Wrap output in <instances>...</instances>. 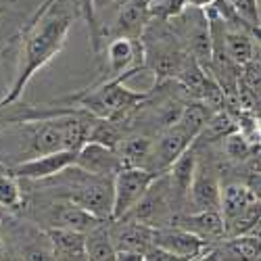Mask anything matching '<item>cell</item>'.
I'll return each mask as SVG.
<instances>
[{
    "mask_svg": "<svg viewBox=\"0 0 261 261\" xmlns=\"http://www.w3.org/2000/svg\"><path fill=\"white\" fill-rule=\"evenodd\" d=\"M21 205V186L13 173H0V207L17 209Z\"/></svg>",
    "mask_w": 261,
    "mask_h": 261,
    "instance_id": "484cf974",
    "label": "cell"
},
{
    "mask_svg": "<svg viewBox=\"0 0 261 261\" xmlns=\"http://www.w3.org/2000/svg\"><path fill=\"white\" fill-rule=\"evenodd\" d=\"M53 226L69 228V230H77V232L86 234V232L102 226V217L90 213L88 209H84V207H80L75 203H67V205H59L55 209Z\"/></svg>",
    "mask_w": 261,
    "mask_h": 261,
    "instance_id": "2e32d148",
    "label": "cell"
},
{
    "mask_svg": "<svg viewBox=\"0 0 261 261\" xmlns=\"http://www.w3.org/2000/svg\"><path fill=\"white\" fill-rule=\"evenodd\" d=\"M75 178L69 184V203H75L90 213L111 220V205H113V178L105 176H92V173L80 169L73 165Z\"/></svg>",
    "mask_w": 261,
    "mask_h": 261,
    "instance_id": "3957f363",
    "label": "cell"
},
{
    "mask_svg": "<svg viewBox=\"0 0 261 261\" xmlns=\"http://www.w3.org/2000/svg\"><path fill=\"white\" fill-rule=\"evenodd\" d=\"M211 109L203 102V100H194V102H188L186 107H182L180 109V113H178V119L173 121L176 125H180L184 132L192 138V142H194V138L199 136V132L203 129V125L207 123V119L211 117Z\"/></svg>",
    "mask_w": 261,
    "mask_h": 261,
    "instance_id": "ffe728a7",
    "label": "cell"
},
{
    "mask_svg": "<svg viewBox=\"0 0 261 261\" xmlns=\"http://www.w3.org/2000/svg\"><path fill=\"white\" fill-rule=\"evenodd\" d=\"M7 255V249H5V241H3V236H0V259H3Z\"/></svg>",
    "mask_w": 261,
    "mask_h": 261,
    "instance_id": "f546056e",
    "label": "cell"
},
{
    "mask_svg": "<svg viewBox=\"0 0 261 261\" xmlns=\"http://www.w3.org/2000/svg\"><path fill=\"white\" fill-rule=\"evenodd\" d=\"M241 82L247 84L249 88L259 94L261 90V63H259V55H255L251 61H247L245 65H241Z\"/></svg>",
    "mask_w": 261,
    "mask_h": 261,
    "instance_id": "4316f807",
    "label": "cell"
},
{
    "mask_svg": "<svg viewBox=\"0 0 261 261\" xmlns=\"http://www.w3.org/2000/svg\"><path fill=\"white\" fill-rule=\"evenodd\" d=\"M146 98V92H134L123 86V77H111L98 88L88 90L86 94L77 96L75 100L86 107L90 113H94L100 119H111L127 109L140 105Z\"/></svg>",
    "mask_w": 261,
    "mask_h": 261,
    "instance_id": "7a4b0ae2",
    "label": "cell"
},
{
    "mask_svg": "<svg viewBox=\"0 0 261 261\" xmlns=\"http://www.w3.org/2000/svg\"><path fill=\"white\" fill-rule=\"evenodd\" d=\"M153 243L167 249L178 259H205L207 251L211 249V243L203 241L197 234H192L180 226L173 230H155Z\"/></svg>",
    "mask_w": 261,
    "mask_h": 261,
    "instance_id": "9c48e42d",
    "label": "cell"
},
{
    "mask_svg": "<svg viewBox=\"0 0 261 261\" xmlns=\"http://www.w3.org/2000/svg\"><path fill=\"white\" fill-rule=\"evenodd\" d=\"M75 19V13L71 9V3L67 0H46L25 32L23 42V61H21L19 73L15 77V84L11 90L0 98V111L5 107H11L21 94L25 86L34 77V73L44 67V65L63 48L67 40L69 28Z\"/></svg>",
    "mask_w": 261,
    "mask_h": 261,
    "instance_id": "6da1fadb",
    "label": "cell"
},
{
    "mask_svg": "<svg viewBox=\"0 0 261 261\" xmlns=\"http://www.w3.org/2000/svg\"><path fill=\"white\" fill-rule=\"evenodd\" d=\"M255 148H259V144L251 142L243 132H238V129H234V132H230L224 138V150H226V155L230 159H234V161L249 159Z\"/></svg>",
    "mask_w": 261,
    "mask_h": 261,
    "instance_id": "cb8c5ba5",
    "label": "cell"
},
{
    "mask_svg": "<svg viewBox=\"0 0 261 261\" xmlns=\"http://www.w3.org/2000/svg\"><path fill=\"white\" fill-rule=\"evenodd\" d=\"M77 159V150H55V153H44V155H36L34 159H28L23 163H19L11 169V173L19 180H46L53 176H59L65 169H69L75 165Z\"/></svg>",
    "mask_w": 261,
    "mask_h": 261,
    "instance_id": "5b68a950",
    "label": "cell"
},
{
    "mask_svg": "<svg viewBox=\"0 0 261 261\" xmlns=\"http://www.w3.org/2000/svg\"><path fill=\"white\" fill-rule=\"evenodd\" d=\"M226 247L234 253L236 259H251L257 261L259 251V234H241V236H230Z\"/></svg>",
    "mask_w": 261,
    "mask_h": 261,
    "instance_id": "603a6c76",
    "label": "cell"
},
{
    "mask_svg": "<svg viewBox=\"0 0 261 261\" xmlns=\"http://www.w3.org/2000/svg\"><path fill=\"white\" fill-rule=\"evenodd\" d=\"M115 150L121 157L123 167H148V159H150V153H153V140L140 134L121 138Z\"/></svg>",
    "mask_w": 261,
    "mask_h": 261,
    "instance_id": "d6986e66",
    "label": "cell"
},
{
    "mask_svg": "<svg viewBox=\"0 0 261 261\" xmlns=\"http://www.w3.org/2000/svg\"><path fill=\"white\" fill-rule=\"evenodd\" d=\"M184 3H186L188 7H199V9H203V7L211 5V3H213V0H184Z\"/></svg>",
    "mask_w": 261,
    "mask_h": 261,
    "instance_id": "f1b7e54d",
    "label": "cell"
},
{
    "mask_svg": "<svg viewBox=\"0 0 261 261\" xmlns=\"http://www.w3.org/2000/svg\"><path fill=\"white\" fill-rule=\"evenodd\" d=\"M86 257L96 261H113L115 259V245L102 226L86 232Z\"/></svg>",
    "mask_w": 261,
    "mask_h": 261,
    "instance_id": "7402d4cb",
    "label": "cell"
},
{
    "mask_svg": "<svg viewBox=\"0 0 261 261\" xmlns=\"http://www.w3.org/2000/svg\"><path fill=\"white\" fill-rule=\"evenodd\" d=\"M32 148L36 155L55 153V150L65 148V129H63V117L61 119H48L40 121L32 136Z\"/></svg>",
    "mask_w": 261,
    "mask_h": 261,
    "instance_id": "ac0fdd59",
    "label": "cell"
},
{
    "mask_svg": "<svg viewBox=\"0 0 261 261\" xmlns=\"http://www.w3.org/2000/svg\"><path fill=\"white\" fill-rule=\"evenodd\" d=\"M150 25L144 0H125L115 17V34L123 38H140Z\"/></svg>",
    "mask_w": 261,
    "mask_h": 261,
    "instance_id": "4fadbf2b",
    "label": "cell"
},
{
    "mask_svg": "<svg viewBox=\"0 0 261 261\" xmlns=\"http://www.w3.org/2000/svg\"><path fill=\"white\" fill-rule=\"evenodd\" d=\"M144 5L150 21H163V23L180 15L186 7L184 0H144Z\"/></svg>",
    "mask_w": 261,
    "mask_h": 261,
    "instance_id": "d4e9b609",
    "label": "cell"
},
{
    "mask_svg": "<svg viewBox=\"0 0 261 261\" xmlns=\"http://www.w3.org/2000/svg\"><path fill=\"white\" fill-rule=\"evenodd\" d=\"M53 259H88L86 257V234L69 228L53 226L46 230Z\"/></svg>",
    "mask_w": 261,
    "mask_h": 261,
    "instance_id": "8fae6325",
    "label": "cell"
},
{
    "mask_svg": "<svg viewBox=\"0 0 261 261\" xmlns=\"http://www.w3.org/2000/svg\"><path fill=\"white\" fill-rule=\"evenodd\" d=\"M255 201H259V197H257V194L247 184H238L236 182V184H228L226 188H222V194H220V213L224 217L226 230Z\"/></svg>",
    "mask_w": 261,
    "mask_h": 261,
    "instance_id": "5bb4252c",
    "label": "cell"
},
{
    "mask_svg": "<svg viewBox=\"0 0 261 261\" xmlns=\"http://www.w3.org/2000/svg\"><path fill=\"white\" fill-rule=\"evenodd\" d=\"M190 144H192V138L184 132L180 125L171 123L165 132L159 136V140L153 142V153H150L146 169L161 173L163 169H167L173 161H176Z\"/></svg>",
    "mask_w": 261,
    "mask_h": 261,
    "instance_id": "ba28073f",
    "label": "cell"
},
{
    "mask_svg": "<svg viewBox=\"0 0 261 261\" xmlns=\"http://www.w3.org/2000/svg\"><path fill=\"white\" fill-rule=\"evenodd\" d=\"M161 173L150 171L146 167H121L113 176V205H111V220H125L144 192Z\"/></svg>",
    "mask_w": 261,
    "mask_h": 261,
    "instance_id": "277c9868",
    "label": "cell"
},
{
    "mask_svg": "<svg viewBox=\"0 0 261 261\" xmlns=\"http://www.w3.org/2000/svg\"><path fill=\"white\" fill-rule=\"evenodd\" d=\"M220 194L222 186L217 176L209 167L197 163L192 182L186 192V199L192 205V211H220Z\"/></svg>",
    "mask_w": 261,
    "mask_h": 261,
    "instance_id": "52a82bcc",
    "label": "cell"
},
{
    "mask_svg": "<svg viewBox=\"0 0 261 261\" xmlns=\"http://www.w3.org/2000/svg\"><path fill=\"white\" fill-rule=\"evenodd\" d=\"M100 3H105V0H82V3H80V11L86 13V17H88V21H90V28H92V23H94L96 5H100Z\"/></svg>",
    "mask_w": 261,
    "mask_h": 261,
    "instance_id": "83f0119b",
    "label": "cell"
},
{
    "mask_svg": "<svg viewBox=\"0 0 261 261\" xmlns=\"http://www.w3.org/2000/svg\"><path fill=\"white\" fill-rule=\"evenodd\" d=\"M197 150L190 144L184 153L173 161L167 169H169V188L173 190L178 199H186V192H188V186L192 182V176H194V169H197Z\"/></svg>",
    "mask_w": 261,
    "mask_h": 261,
    "instance_id": "e0dca14e",
    "label": "cell"
},
{
    "mask_svg": "<svg viewBox=\"0 0 261 261\" xmlns=\"http://www.w3.org/2000/svg\"><path fill=\"white\" fill-rule=\"evenodd\" d=\"M238 129L234 117L222 109V111H213L211 117L207 119V123L203 125V129L199 132V136L194 140H203V142H215V140H224L230 132Z\"/></svg>",
    "mask_w": 261,
    "mask_h": 261,
    "instance_id": "44dd1931",
    "label": "cell"
},
{
    "mask_svg": "<svg viewBox=\"0 0 261 261\" xmlns=\"http://www.w3.org/2000/svg\"><path fill=\"white\" fill-rule=\"evenodd\" d=\"M111 241L115 245V251L125 249V251H136L144 255V251L155 241V228L136 220V222H129L127 226H121L111 236Z\"/></svg>",
    "mask_w": 261,
    "mask_h": 261,
    "instance_id": "9a60e30c",
    "label": "cell"
},
{
    "mask_svg": "<svg viewBox=\"0 0 261 261\" xmlns=\"http://www.w3.org/2000/svg\"><path fill=\"white\" fill-rule=\"evenodd\" d=\"M226 25V23H224ZM253 34L259 36V30L247 23H238V25H226L224 30V44L226 53L230 59L241 67L247 61H251L255 55H259V42L255 44Z\"/></svg>",
    "mask_w": 261,
    "mask_h": 261,
    "instance_id": "30bf717a",
    "label": "cell"
},
{
    "mask_svg": "<svg viewBox=\"0 0 261 261\" xmlns=\"http://www.w3.org/2000/svg\"><path fill=\"white\" fill-rule=\"evenodd\" d=\"M75 165L84 171L92 173V176H105V178H113L115 173L123 167L121 157L117 155V150L100 144V142H84L77 148V159Z\"/></svg>",
    "mask_w": 261,
    "mask_h": 261,
    "instance_id": "8992f818",
    "label": "cell"
},
{
    "mask_svg": "<svg viewBox=\"0 0 261 261\" xmlns=\"http://www.w3.org/2000/svg\"><path fill=\"white\" fill-rule=\"evenodd\" d=\"M178 226L197 234L207 243L224 241L226 238V224L220 211H192L190 215H184L178 220Z\"/></svg>",
    "mask_w": 261,
    "mask_h": 261,
    "instance_id": "7c38bea8",
    "label": "cell"
}]
</instances>
